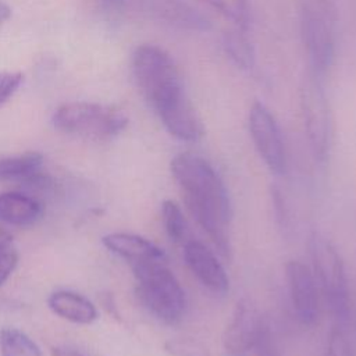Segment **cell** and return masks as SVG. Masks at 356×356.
I'll return each instance as SVG.
<instances>
[{
    "label": "cell",
    "instance_id": "3957f363",
    "mask_svg": "<svg viewBox=\"0 0 356 356\" xmlns=\"http://www.w3.org/2000/svg\"><path fill=\"white\" fill-rule=\"evenodd\" d=\"M136 295L142 305L160 321L177 324L186 309L185 291L165 261L132 266Z\"/></svg>",
    "mask_w": 356,
    "mask_h": 356
},
{
    "label": "cell",
    "instance_id": "30bf717a",
    "mask_svg": "<svg viewBox=\"0 0 356 356\" xmlns=\"http://www.w3.org/2000/svg\"><path fill=\"white\" fill-rule=\"evenodd\" d=\"M143 13L171 26L204 32L211 24L186 0H132Z\"/></svg>",
    "mask_w": 356,
    "mask_h": 356
},
{
    "label": "cell",
    "instance_id": "7a4b0ae2",
    "mask_svg": "<svg viewBox=\"0 0 356 356\" xmlns=\"http://www.w3.org/2000/svg\"><path fill=\"white\" fill-rule=\"evenodd\" d=\"M135 82L157 117L189 100L172 57L156 44H140L132 56Z\"/></svg>",
    "mask_w": 356,
    "mask_h": 356
},
{
    "label": "cell",
    "instance_id": "9a60e30c",
    "mask_svg": "<svg viewBox=\"0 0 356 356\" xmlns=\"http://www.w3.org/2000/svg\"><path fill=\"white\" fill-rule=\"evenodd\" d=\"M47 305L50 310L71 323L75 324H92L97 318L96 306L83 295L72 291H56L49 299Z\"/></svg>",
    "mask_w": 356,
    "mask_h": 356
},
{
    "label": "cell",
    "instance_id": "4fadbf2b",
    "mask_svg": "<svg viewBox=\"0 0 356 356\" xmlns=\"http://www.w3.org/2000/svg\"><path fill=\"white\" fill-rule=\"evenodd\" d=\"M102 243L111 253L124 259L132 266L167 261V256L161 248L152 241L129 232H111L102 238Z\"/></svg>",
    "mask_w": 356,
    "mask_h": 356
},
{
    "label": "cell",
    "instance_id": "484cf974",
    "mask_svg": "<svg viewBox=\"0 0 356 356\" xmlns=\"http://www.w3.org/2000/svg\"><path fill=\"white\" fill-rule=\"evenodd\" d=\"M271 200H273V206H274L275 220H277L280 228L281 229H289V222H291L289 210H288V206H286L285 199L282 196V192L275 185L271 186Z\"/></svg>",
    "mask_w": 356,
    "mask_h": 356
},
{
    "label": "cell",
    "instance_id": "8992f818",
    "mask_svg": "<svg viewBox=\"0 0 356 356\" xmlns=\"http://www.w3.org/2000/svg\"><path fill=\"white\" fill-rule=\"evenodd\" d=\"M334 8L330 1L313 0L300 10V38L309 58L310 75L323 81L335 57Z\"/></svg>",
    "mask_w": 356,
    "mask_h": 356
},
{
    "label": "cell",
    "instance_id": "44dd1931",
    "mask_svg": "<svg viewBox=\"0 0 356 356\" xmlns=\"http://www.w3.org/2000/svg\"><path fill=\"white\" fill-rule=\"evenodd\" d=\"M164 349L171 356H209V348L193 338H171Z\"/></svg>",
    "mask_w": 356,
    "mask_h": 356
},
{
    "label": "cell",
    "instance_id": "7402d4cb",
    "mask_svg": "<svg viewBox=\"0 0 356 356\" xmlns=\"http://www.w3.org/2000/svg\"><path fill=\"white\" fill-rule=\"evenodd\" d=\"M90 7L106 21L115 22L125 13L128 0H88Z\"/></svg>",
    "mask_w": 356,
    "mask_h": 356
},
{
    "label": "cell",
    "instance_id": "9c48e42d",
    "mask_svg": "<svg viewBox=\"0 0 356 356\" xmlns=\"http://www.w3.org/2000/svg\"><path fill=\"white\" fill-rule=\"evenodd\" d=\"M291 303L298 320L305 325L316 324L318 318L317 280L307 266L289 260L285 266Z\"/></svg>",
    "mask_w": 356,
    "mask_h": 356
},
{
    "label": "cell",
    "instance_id": "277c9868",
    "mask_svg": "<svg viewBox=\"0 0 356 356\" xmlns=\"http://www.w3.org/2000/svg\"><path fill=\"white\" fill-rule=\"evenodd\" d=\"M56 129L76 138L107 140L120 135L128 125V115L117 106L72 102L61 104L53 114Z\"/></svg>",
    "mask_w": 356,
    "mask_h": 356
},
{
    "label": "cell",
    "instance_id": "5bb4252c",
    "mask_svg": "<svg viewBox=\"0 0 356 356\" xmlns=\"http://www.w3.org/2000/svg\"><path fill=\"white\" fill-rule=\"evenodd\" d=\"M43 216V204L39 199L22 192L0 193V221L15 227H28Z\"/></svg>",
    "mask_w": 356,
    "mask_h": 356
},
{
    "label": "cell",
    "instance_id": "d4e9b609",
    "mask_svg": "<svg viewBox=\"0 0 356 356\" xmlns=\"http://www.w3.org/2000/svg\"><path fill=\"white\" fill-rule=\"evenodd\" d=\"M327 356H353V350L345 335V330L338 327L334 328L330 335Z\"/></svg>",
    "mask_w": 356,
    "mask_h": 356
},
{
    "label": "cell",
    "instance_id": "f1b7e54d",
    "mask_svg": "<svg viewBox=\"0 0 356 356\" xmlns=\"http://www.w3.org/2000/svg\"><path fill=\"white\" fill-rule=\"evenodd\" d=\"M10 15H11L10 7L4 1L0 0V25L4 24L10 18Z\"/></svg>",
    "mask_w": 356,
    "mask_h": 356
},
{
    "label": "cell",
    "instance_id": "52a82bcc",
    "mask_svg": "<svg viewBox=\"0 0 356 356\" xmlns=\"http://www.w3.org/2000/svg\"><path fill=\"white\" fill-rule=\"evenodd\" d=\"M300 108L314 157L325 161L332 143V114L323 81L310 75L300 88Z\"/></svg>",
    "mask_w": 356,
    "mask_h": 356
},
{
    "label": "cell",
    "instance_id": "f546056e",
    "mask_svg": "<svg viewBox=\"0 0 356 356\" xmlns=\"http://www.w3.org/2000/svg\"><path fill=\"white\" fill-rule=\"evenodd\" d=\"M11 239H13L11 234L7 232L6 229L0 228V249H4V248H7V246H10Z\"/></svg>",
    "mask_w": 356,
    "mask_h": 356
},
{
    "label": "cell",
    "instance_id": "ba28073f",
    "mask_svg": "<svg viewBox=\"0 0 356 356\" xmlns=\"http://www.w3.org/2000/svg\"><path fill=\"white\" fill-rule=\"evenodd\" d=\"M249 132L254 147L267 165L277 175L286 170L285 146L275 117L261 102H254L249 110Z\"/></svg>",
    "mask_w": 356,
    "mask_h": 356
},
{
    "label": "cell",
    "instance_id": "603a6c76",
    "mask_svg": "<svg viewBox=\"0 0 356 356\" xmlns=\"http://www.w3.org/2000/svg\"><path fill=\"white\" fill-rule=\"evenodd\" d=\"M252 349H256L257 356H278L271 325L267 318H263L259 334L256 337V341Z\"/></svg>",
    "mask_w": 356,
    "mask_h": 356
},
{
    "label": "cell",
    "instance_id": "cb8c5ba5",
    "mask_svg": "<svg viewBox=\"0 0 356 356\" xmlns=\"http://www.w3.org/2000/svg\"><path fill=\"white\" fill-rule=\"evenodd\" d=\"M24 75L19 71H1L0 72V107H3L18 90L22 83Z\"/></svg>",
    "mask_w": 356,
    "mask_h": 356
},
{
    "label": "cell",
    "instance_id": "5b68a950",
    "mask_svg": "<svg viewBox=\"0 0 356 356\" xmlns=\"http://www.w3.org/2000/svg\"><path fill=\"white\" fill-rule=\"evenodd\" d=\"M309 246L317 284L321 286L337 327L345 330L349 321V289L343 260L335 246L317 232L312 235Z\"/></svg>",
    "mask_w": 356,
    "mask_h": 356
},
{
    "label": "cell",
    "instance_id": "ac0fdd59",
    "mask_svg": "<svg viewBox=\"0 0 356 356\" xmlns=\"http://www.w3.org/2000/svg\"><path fill=\"white\" fill-rule=\"evenodd\" d=\"M0 355L1 356H44L39 345L24 331L18 328L0 330Z\"/></svg>",
    "mask_w": 356,
    "mask_h": 356
},
{
    "label": "cell",
    "instance_id": "ffe728a7",
    "mask_svg": "<svg viewBox=\"0 0 356 356\" xmlns=\"http://www.w3.org/2000/svg\"><path fill=\"white\" fill-rule=\"evenodd\" d=\"M232 21L235 26L248 29L250 21V0H202Z\"/></svg>",
    "mask_w": 356,
    "mask_h": 356
},
{
    "label": "cell",
    "instance_id": "4dcf8cb0",
    "mask_svg": "<svg viewBox=\"0 0 356 356\" xmlns=\"http://www.w3.org/2000/svg\"><path fill=\"white\" fill-rule=\"evenodd\" d=\"M316 1H321V3H327V1H330V0H316Z\"/></svg>",
    "mask_w": 356,
    "mask_h": 356
},
{
    "label": "cell",
    "instance_id": "6da1fadb",
    "mask_svg": "<svg viewBox=\"0 0 356 356\" xmlns=\"http://www.w3.org/2000/svg\"><path fill=\"white\" fill-rule=\"evenodd\" d=\"M170 170L178 182L186 209L199 227L209 235L222 256H229L231 246L227 224L232 217L228 191L213 165L193 153H179Z\"/></svg>",
    "mask_w": 356,
    "mask_h": 356
},
{
    "label": "cell",
    "instance_id": "7c38bea8",
    "mask_svg": "<svg viewBox=\"0 0 356 356\" xmlns=\"http://www.w3.org/2000/svg\"><path fill=\"white\" fill-rule=\"evenodd\" d=\"M184 259L193 275L211 292L225 293L229 288L228 275L216 254L197 241L184 243Z\"/></svg>",
    "mask_w": 356,
    "mask_h": 356
},
{
    "label": "cell",
    "instance_id": "8fae6325",
    "mask_svg": "<svg viewBox=\"0 0 356 356\" xmlns=\"http://www.w3.org/2000/svg\"><path fill=\"white\" fill-rule=\"evenodd\" d=\"M263 318L250 300H238L222 335L224 348L231 353H242L252 349Z\"/></svg>",
    "mask_w": 356,
    "mask_h": 356
},
{
    "label": "cell",
    "instance_id": "e0dca14e",
    "mask_svg": "<svg viewBox=\"0 0 356 356\" xmlns=\"http://www.w3.org/2000/svg\"><path fill=\"white\" fill-rule=\"evenodd\" d=\"M224 50L229 60L242 70H249L254 65V47L248 36V29L235 26L224 33Z\"/></svg>",
    "mask_w": 356,
    "mask_h": 356
},
{
    "label": "cell",
    "instance_id": "d6986e66",
    "mask_svg": "<svg viewBox=\"0 0 356 356\" xmlns=\"http://www.w3.org/2000/svg\"><path fill=\"white\" fill-rule=\"evenodd\" d=\"M161 220L168 238L175 243H185L188 236V225L185 216L174 200H164L161 204Z\"/></svg>",
    "mask_w": 356,
    "mask_h": 356
},
{
    "label": "cell",
    "instance_id": "2e32d148",
    "mask_svg": "<svg viewBox=\"0 0 356 356\" xmlns=\"http://www.w3.org/2000/svg\"><path fill=\"white\" fill-rule=\"evenodd\" d=\"M44 159L38 152L0 157V179L26 182L43 168Z\"/></svg>",
    "mask_w": 356,
    "mask_h": 356
},
{
    "label": "cell",
    "instance_id": "4316f807",
    "mask_svg": "<svg viewBox=\"0 0 356 356\" xmlns=\"http://www.w3.org/2000/svg\"><path fill=\"white\" fill-rule=\"evenodd\" d=\"M18 264V253L10 246L0 249V285H3L14 273Z\"/></svg>",
    "mask_w": 356,
    "mask_h": 356
},
{
    "label": "cell",
    "instance_id": "83f0119b",
    "mask_svg": "<svg viewBox=\"0 0 356 356\" xmlns=\"http://www.w3.org/2000/svg\"><path fill=\"white\" fill-rule=\"evenodd\" d=\"M51 356H85V355L67 348H54L51 350Z\"/></svg>",
    "mask_w": 356,
    "mask_h": 356
}]
</instances>
